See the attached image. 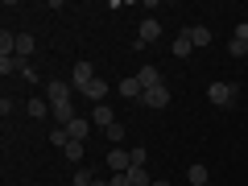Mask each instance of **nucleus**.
I'll use <instances>...</instances> for the list:
<instances>
[{"mask_svg": "<svg viewBox=\"0 0 248 186\" xmlns=\"http://www.w3.org/2000/svg\"><path fill=\"white\" fill-rule=\"evenodd\" d=\"M244 54H248V46H244Z\"/></svg>", "mask_w": 248, "mask_h": 186, "instance_id": "nucleus-31", "label": "nucleus"}, {"mask_svg": "<svg viewBox=\"0 0 248 186\" xmlns=\"http://www.w3.org/2000/svg\"><path fill=\"white\" fill-rule=\"evenodd\" d=\"M62 153H66V161H83V141H71Z\"/></svg>", "mask_w": 248, "mask_h": 186, "instance_id": "nucleus-22", "label": "nucleus"}, {"mask_svg": "<svg viewBox=\"0 0 248 186\" xmlns=\"http://www.w3.org/2000/svg\"><path fill=\"white\" fill-rule=\"evenodd\" d=\"M232 42H240V46H248V21H240V25H236V33H232Z\"/></svg>", "mask_w": 248, "mask_h": 186, "instance_id": "nucleus-24", "label": "nucleus"}, {"mask_svg": "<svg viewBox=\"0 0 248 186\" xmlns=\"http://www.w3.org/2000/svg\"><path fill=\"white\" fill-rule=\"evenodd\" d=\"M137 79H141L145 91H149V87H161V71H157V66H141V75H137Z\"/></svg>", "mask_w": 248, "mask_h": 186, "instance_id": "nucleus-13", "label": "nucleus"}, {"mask_svg": "<svg viewBox=\"0 0 248 186\" xmlns=\"http://www.w3.org/2000/svg\"><path fill=\"white\" fill-rule=\"evenodd\" d=\"M91 79H95V66H91V62H75V75H71L75 91H83V87H87Z\"/></svg>", "mask_w": 248, "mask_h": 186, "instance_id": "nucleus-7", "label": "nucleus"}, {"mask_svg": "<svg viewBox=\"0 0 248 186\" xmlns=\"http://www.w3.org/2000/svg\"><path fill=\"white\" fill-rule=\"evenodd\" d=\"M95 186H108V178H95Z\"/></svg>", "mask_w": 248, "mask_h": 186, "instance_id": "nucleus-28", "label": "nucleus"}, {"mask_svg": "<svg viewBox=\"0 0 248 186\" xmlns=\"http://www.w3.org/2000/svg\"><path fill=\"white\" fill-rule=\"evenodd\" d=\"M128 182H133V186H149V174H145V170H128Z\"/></svg>", "mask_w": 248, "mask_h": 186, "instance_id": "nucleus-23", "label": "nucleus"}, {"mask_svg": "<svg viewBox=\"0 0 248 186\" xmlns=\"http://www.w3.org/2000/svg\"><path fill=\"white\" fill-rule=\"evenodd\" d=\"M153 186H170V182H153Z\"/></svg>", "mask_w": 248, "mask_h": 186, "instance_id": "nucleus-29", "label": "nucleus"}, {"mask_svg": "<svg viewBox=\"0 0 248 186\" xmlns=\"http://www.w3.org/2000/svg\"><path fill=\"white\" fill-rule=\"evenodd\" d=\"M186 178H190V186H207V182H211V174H207L203 161H195V166L186 170Z\"/></svg>", "mask_w": 248, "mask_h": 186, "instance_id": "nucleus-14", "label": "nucleus"}, {"mask_svg": "<svg viewBox=\"0 0 248 186\" xmlns=\"http://www.w3.org/2000/svg\"><path fill=\"white\" fill-rule=\"evenodd\" d=\"M207 186H215V182H207Z\"/></svg>", "mask_w": 248, "mask_h": 186, "instance_id": "nucleus-30", "label": "nucleus"}, {"mask_svg": "<svg viewBox=\"0 0 248 186\" xmlns=\"http://www.w3.org/2000/svg\"><path fill=\"white\" fill-rule=\"evenodd\" d=\"M128 166H133L128 149H108V170H112V174H128Z\"/></svg>", "mask_w": 248, "mask_h": 186, "instance_id": "nucleus-5", "label": "nucleus"}, {"mask_svg": "<svg viewBox=\"0 0 248 186\" xmlns=\"http://www.w3.org/2000/svg\"><path fill=\"white\" fill-rule=\"evenodd\" d=\"M157 37H161V21H157V17H145L141 29H137V50L149 46V42H157Z\"/></svg>", "mask_w": 248, "mask_h": 186, "instance_id": "nucleus-3", "label": "nucleus"}, {"mask_svg": "<svg viewBox=\"0 0 248 186\" xmlns=\"http://www.w3.org/2000/svg\"><path fill=\"white\" fill-rule=\"evenodd\" d=\"M46 95H50V108L71 104V83H66V79H50V83H46Z\"/></svg>", "mask_w": 248, "mask_h": 186, "instance_id": "nucleus-2", "label": "nucleus"}, {"mask_svg": "<svg viewBox=\"0 0 248 186\" xmlns=\"http://www.w3.org/2000/svg\"><path fill=\"white\" fill-rule=\"evenodd\" d=\"M0 112H4V116H9V112H17V99H13V95H4V99H0Z\"/></svg>", "mask_w": 248, "mask_h": 186, "instance_id": "nucleus-26", "label": "nucleus"}, {"mask_svg": "<svg viewBox=\"0 0 248 186\" xmlns=\"http://www.w3.org/2000/svg\"><path fill=\"white\" fill-rule=\"evenodd\" d=\"M75 186H95V174H91V170H75Z\"/></svg>", "mask_w": 248, "mask_h": 186, "instance_id": "nucleus-21", "label": "nucleus"}, {"mask_svg": "<svg viewBox=\"0 0 248 186\" xmlns=\"http://www.w3.org/2000/svg\"><path fill=\"white\" fill-rule=\"evenodd\" d=\"M128 157H133V166H137V170H145L149 153H145V145H137V149H128ZM133 166H128V170H133Z\"/></svg>", "mask_w": 248, "mask_h": 186, "instance_id": "nucleus-20", "label": "nucleus"}, {"mask_svg": "<svg viewBox=\"0 0 248 186\" xmlns=\"http://www.w3.org/2000/svg\"><path fill=\"white\" fill-rule=\"evenodd\" d=\"M33 50H37V42H33V33H17V58H33Z\"/></svg>", "mask_w": 248, "mask_h": 186, "instance_id": "nucleus-11", "label": "nucleus"}, {"mask_svg": "<svg viewBox=\"0 0 248 186\" xmlns=\"http://www.w3.org/2000/svg\"><path fill=\"white\" fill-rule=\"evenodd\" d=\"M50 145H58V149H66V145H71V137H66V128H58V124H54V128H50Z\"/></svg>", "mask_w": 248, "mask_h": 186, "instance_id": "nucleus-18", "label": "nucleus"}, {"mask_svg": "<svg viewBox=\"0 0 248 186\" xmlns=\"http://www.w3.org/2000/svg\"><path fill=\"white\" fill-rule=\"evenodd\" d=\"M25 112H29V116H37V120H42V116H54V108L46 104V99H29V104H25Z\"/></svg>", "mask_w": 248, "mask_h": 186, "instance_id": "nucleus-17", "label": "nucleus"}, {"mask_svg": "<svg viewBox=\"0 0 248 186\" xmlns=\"http://www.w3.org/2000/svg\"><path fill=\"white\" fill-rule=\"evenodd\" d=\"M104 137H108L112 145H120V141H124V124H120V120H116V124H108V128H104Z\"/></svg>", "mask_w": 248, "mask_h": 186, "instance_id": "nucleus-19", "label": "nucleus"}, {"mask_svg": "<svg viewBox=\"0 0 248 186\" xmlns=\"http://www.w3.org/2000/svg\"><path fill=\"white\" fill-rule=\"evenodd\" d=\"M170 50H174L178 58H190V50H195V42H190V33H186V29H182V33L174 37V46H170Z\"/></svg>", "mask_w": 248, "mask_h": 186, "instance_id": "nucleus-12", "label": "nucleus"}, {"mask_svg": "<svg viewBox=\"0 0 248 186\" xmlns=\"http://www.w3.org/2000/svg\"><path fill=\"white\" fill-rule=\"evenodd\" d=\"M141 104H145V108H153V112L170 108V91H166V83H161V87H149V91L141 95Z\"/></svg>", "mask_w": 248, "mask_h": 186, "instance_id": "nucleus-4", "label": "nucleus"}, {"mask_svg": "<svg viewBox=\"0 0 248 186\" xmlns=\"http://www.w3.org/2000/svg\"><path fill=\"white\" fill-rule=\"evenodd\" d=\"M0 75L9 79V75H21V58L17 54H0Z\"/></svg>", "mask_w": 248, "mask_h": 186, "instance_id": "nucleus-15", "label": "nucleus"}, {"mask_svg": "<svg viewBox=\"0 0 248 186\" xmlns=\"http://www.w3.org/2000/svg\"><path fill=\"white\" fill-rule=\"evenodd\" d=\"M91 124H95V128H108V124H116V112L108 104H95L91 108Z\"/></svg>", "mask_w": 248, "mask_h": 186, "instance_id": "nucleus-8", "label": "nucleus"}, {"mask_svg": "<svg viewBox=\"0 0 248 186\" xmlns=\"http://www.w3.org/2000/svg\"><path fill=\"white\" fill-rule=\"evenodd\" d=\"M120 95H124V99H141V95H145L141 79H137V75H133V79H120Z\"/></svg>", "mask_w": 248, "mask_h": 186, "instance_id": "nucleus-10", "label": "nucleus"}, {"mask_svg": "<svg viewBox=\"0 0 248 186\" xmlns=\"http://www.w3.org/2000/svg\"><path fill=\"white\" fill-rule=\"evenodd\" d=\"M91 128H95V124H91V116H75V120L66 124V137H71V141H83Z\"/></svg>", "mask_w": 248, "mask_h": 186, "instance_id": "nucleus-6", "label": "nucleus"}, {"mask_svg": "<svg viewBox=\"0 0 248 186\" xmlns=\"http://www.w3.org/2000/svg\"><path fill=\"white\" fill-rule=\"evenodd\" d=\"M108 186H133V182H128V174H112V178H108Z\"/></svg>", "mask_w": 248, "mask_h": 186, "instance_id": "nucleus-27", "label": "nucleus"}, {"mask_svg": "<svg viewBox=\"0 0 248 186\" xmlns=\"http://www.w3.org/2000/svg\"><path fill=\"white\" fill-rule=\"evenodd\" d=\"M186 33H190V42H195V46H211V29H207V25H190Z\"/></svg>", "mask_w": 248, "mask_h": 186, "instance_id": "nucleus-16", "label": "nucleus"}, {"mask_svg": "<svg viewBox=\"0 0 248 186\" xmlns=\"http://www.w3.org/2000/svg\"><path fill=\"white\" fill-rule=\"evenodd\" d=\"M149 186H153V182H149Z\"/></svg>", "mask_w": 248, "mask_h": 186, "instance_id": "nucleus-32", "label": "nucleus"}, {"mask_svg": "<svg viewBox=\"0 0 248 186\" xmlns=\"http://www.w3.org/2000/svg\"><path fill=\"white\" fill-rule=\"evenodd\" d=\"M83 95H87L91 104H104V95H108V79H91L87 87H83Z\"/></svg>", "mask_w": 248, "mask_h": 186, "instance_id": "nucleus-9", "label": "nucleus"}, {"mask_svg": "<svg viewBox=\"0 0 248 186\" xmlns=\"http://www.w3.org/2000/svg\"><path fill=\"white\" fill-rule=\"evenodd\" d=\"M21 79H25V83H37V71H33V66H29L25 58H21Z\"/></svg>", "mask_w": 248, "mask_h": 186, "instance_id": "nucleus-25", "label": "nucleus"}, {"mask_svg": "<svg viewBox=\"0 0 248 186\" xmlns=\"http://www.w3.org/2000/svg\"><path fill=\"white\" fill-rule=\"evenodd\" d=\"M236 95H240V87H236V83H228V79L207 83V99H211L215 108H232V104H236Z\"/></svg>", "mask_w": 248, "mask_h": 186, "instance_id": "nucleus-1", "label": "nucleus"}]
</instances>
